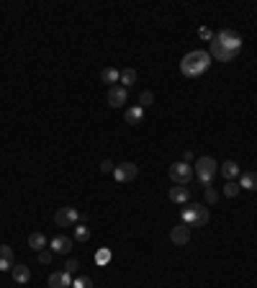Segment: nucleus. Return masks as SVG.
<instances>
[{
    "label": "nucleus",
    "instance_id": "nucleus-10",
    "mask_svg": "<svg viewBox=\"0 0 257 288\" xmlns=\"http://www.w3.org/2000/svg\"><path fill=\"white\" fill-rule=\"evenodd\" d=\"M188 239H190V226L177 224V226L170 229V242L172 244H188Z\"/></svg>",
    "mask_w": 257,
    "mask_h": 288
},
{
    "label": "nucleus",
    "instance_id": "nucleus-12",
    "mask_svg": "<svg viewBox=\"0 0 257 288\" xmlns=\"http://www.w3.org/2000/svg\"><path fill=\"white\" fill-rule=\"evenodd\" d=\"M13 265H16L13 247H8V244H0V270H13Z\"/></svg>",
    "mask_w": 257,
    "mask_h": 288
},
{
    "label": "nucleus",
    "instance_id": "nucleus-1",
    "mask_svg": "<svg viewBox=\"0 0 257 288\" xmlns=\"http://www.w3.org/2000/svg\"><path fill=\"white\" fill-rule=\"evenodd\" d=\"M242 49V36L231 29H224L219 34H213L211 39V60H219V62H231Z\"/></svg>",
    "mask_w": 257,
    "mask_h": 288
},
{
    "label": "nucleus",
    "instance_id": "nucleus-6",
    "mask_svg": "<svg viewBox=\"0 0 257 288\" xmlns=\"http://www.w3.org/2000/svg\"><path fill=\"white\" fill-rule=\"evenodd\" d=\"M54 224L57 226H75V224H80V211L72 206H65L54 214Z\"/></svg>",
    "mask_w": 257,
    "mask_h": 288
},
{
    "label": "nucleus",
    "instance_id": "nucleus-4",
    "mask_svg": "<svg viewBox=\"0 0 257 288\" xmlns=\"http://www.w3.org/2000/svg\"><path fill=\"white\" fill-rule=\"evenodd\" d=\"M193 172H195V178H198L203 185H211L213 175L219 172V162H216L213 157H198V160H195Z\"/></svg>",
    "mask_w": 257,
    "mask_h": 288
},
{
    "label": "nucleus",
    "instance_id": "nucleus-2",
    "mask_svg": "<svg viewBox=\"0 0 257 288\" xmlns=\"http://www.w3.org/2000/svg\"><path fill=\"white\" fill-rule=\"evenodd\" d=\"M208 67H211V54L203 52V49H195V52H190L180 60V72L185 78H201Z\"/></svg>",
    "mask_w": 257,
    "mask_h": 288
},
{
    "label": "nucleus",
    "instance_id": "nucleus-28",
    "mask_svg": "<svg viewBox=\"0 0 257 288\" xmlns=\"http://www.w3.org/2000/svg\"><path fill=\"white\" fill-rule=\"evenodd\" d=\"M113 167H116V165H113L111 160H103V162H101V172H106V175L113 172Z\"/></svg>",
    "mask_w": 257,
    "mask_h": 288
},
{
    "label": "nucleus",
    "instance_id": "nucleus-25",
    "mask_svg": "<svg viewBox=\"0 0 257 288\" xmlns=\"http://www.w3.org/2000/svg\"><path fill=\"white\" fill-rule=\"evenodd\" d=\"M216 201H219V193H216V190L208 185V188H206V203H211V206H213Z\"/></svg>",
    "mask_w": 257,
    "mask_h": 288
},
{
    "label": "nucleus",
    "instance_id": "nucleus-21",
    "mask_svg": "<svg viewBox=\"0 0 257 288\" xmlns=\"http://www.w3.org/2000/svg\"><path fill=\"white\" fill-rule=\"evenodd\" d=\"M72 229H75V242H88L90 239V229L85 224H75Z\"/></svg>",
    "mask_w": 257,
    "mask_h": 288
},
{
    "label": "nucleus",
    "instance_id": "nucleus-5",
    "mask_svg": "<svg viewBox=\"0 0 257 288\" xmlns=\"http://www.w3.org/2000/svg\"><path fill=\"white\" fill-rule=\"evenodd\" d=\"M193 167L188 165V162H175V165H170V180L175 183V185H188L190 180H193Z\"/></svg>",
    "mask_w": 257,
    "mask_h": 288
},
{
    "label": "nucleus",
    "instance_id": "nucleus-3",
    "mask_svg": "<svg viewBox=\"0 0 257 288\" xmlns=\"http://www.w3.org/2000/svg\"><path fill=\"white\" fill-rule=\"evenodd\" d=\"M180 219H183L185 226H206L208 219H211V214H208L206 206H201V203H190L188 208H183Z\"/></svg>",
    "mask_w": 257,
    "mask_h": 288
},
{
    "label": "nucleus",
    "instance_id": "nucleus-8",
    "mask_svg": "<svg viewBox=\"0 0 257 288\" xmlns=\"http://www.w3.org/2000/svg\"><path fill=\"white\" fill-rule=\"evenodd\" d=\"M126 101H129V90L126 88H121V85H111L108 88V106L111 108H121Z\"/></svg>",
    "mask_w": 257,
    "mask_h": 288
},
{
    "label": "nucleus",
    "instance_id": "nucleus-11",
    "mask_svg": "<svg viewBox=\"0 0 257 288\" xmlns=\"http://www.w3.org/2000/svg\"><path fill=\"white\" fill-rule=\"evenodd\" d=\"M49 244H52V252H57V255H67L72 249V239L67 234H57Z\"/></svg>",
    "mask_w": 257,
    "mask_h": 288
},
{
    "label": "nucleus",
    "instance_id": "nucleus-14",
    "mask_svg": "<svg viewBox=\"0 0 257 288\" xmlns=\"http://www.w3.org/2000/svg\"><path fill=\"white\" fill-rule=\"evenodd\" d=\"M170 201L172 203H188L190 201V190L185 185H175V188H170Z\"/></svg>",
    "mask_w": 257,
    "mask_h": 288
},
{
    "label": "nucleus",
    "instance_id": "nucleus-31",
    "mask_svg": "<svg viewBox=\"0 0 257 288\" xmlns=\"http://www.w3.org/2000/svg\"><path fill=\"white\" fill-rule=\"evenodd\" d=\"M198 34H201V36H203V39H213V36H211V31H208V29H201V31H198Z\"/></svg>",
    "mask_w": 257,
    "mask_h": 288
},
{
    "label": "nucleus",
    "instance_id": "nucleus-29",
    "mask_svg": "<svg viewBox=\"0 0 257 288\" xmlns=\"http://www.w3.org/2000/svg\"><path fill=\"white\" fill-rule=\"evenodd\" d=\"M95 260H98V262H108V260H111V252H108V249H101V252L95 255Z\"/></svg>",
    "mask_w": 257,
    "mask_h": 288
},
{
    "label": "nucleus",
    "instance_id": "nucleus-13",
    "mask_svg": "<svg viewBox=\"0 0 257 288\" xmlns=\"http://www.w3.org/2000/svg\"><path fill=\"white\" fill-rule=\"evenodd\" d=\"M219 172H221V175H224L226 180H236V178L242 175V170H239V165H236L234 160H226V162H221Z\"/></svg>",
    "mask_w": 257,
    "mask_h": 288
},
{
    "label": "nucleus",
    "instance_id": "nucleus-18",
    "mask_svg": "<svg viewBox=\"0 0 257 288\" xmlns=\"http://www.w3.org/2000/svg\"><path fill=\"white\" fill-rule=\"evenodd\" d=\"M29 247L36 249V252H42V249L47 247V237H44L42 232H31V234H29Z\"/></svg>",
    "mask_w": 257,
    "mask_h": 288
},
{
    "label": "nucleus",
    "instance_id": "nucleus-30",
    "mask_svg": "<svg viewBox=\"0 0 257 288\" xmlns=\"http://www.w3.org/2000/svg\"><path fill=\"white\" fill-rule=\"evenodd\" d=\"M183 162H188V165L193 162V152H190V149H185V155H183Z\"/></svg>",
    "mask_w": 257,
    "mask_h": 288
},
{
    "label": "nucleus",
    "instance_id": "nucleus-23",
    "mask_svg": "<svg viewBox=\"0 0 257 288\" xmlns=\"http://www.w3.org/2000/svg\"><path fill=\"white\" fill-rule=\"evenodd\" d=\"M72 288H93V280H90V278H85V275H80V278H75V280H72Z\"/></svg>",
    "mask_w": 257,
    "mask_h": 288
},
{
    "label": "nucleus",
    "instance_id": "nucleus-22",
    "mask_svg": "<svg viewBox=\"0 0 257 288\" xmlns=\"http://www.w3.org/2000/svg\"><path fill=\"white\" fill-rule=\"evenodd\" d=\"M239 183L236 180H226V185H224V196H229V198H236L239 196Z\"/></svg>",
    "mask_w": 257,
    "mask_h": 288
},
{
    "label": "nucleus",
    "instance_id": "nucleus-15",
    "mask_svg": "<svg viewBox=\"0 0 257 288\" xmlns=\"http://www.w3.org/2000/svg\"><path fill=\"white\" fill-rule=\"evenodd\" d=\"M236 183L242 190H257V172H242Z\"/></svg>",
    "mask_w": 257,
    "mask_h": 288
},
{
    "label": "nucleus",
    "instance_id": "nucleus-19",
    "mask_svg": "<svg viewBox=\"0 0 257 288\" xmlns=\"http://www.w3.org/2000/svg\"><path fill=\"white\" fill-rule=\"evenodd\" d=\"M11 273H13V280H16V283H29V280H31V270H29L26 265H13Z\"/></svg>",
    "mask_w": 257,
    "mask_h": 288
},
{
    "label": "nucleus",
    "instance_id": "nucleus-27",
    "mask_svg": "<svg viewBox=\"0 0 257 288\" xmlns=\"http://www.w3.org/2000/svg\"><path fill=\"white\" fill-rule=\"evenodd\" d=\"M39 262H42V265H49V262H52V252H49V249H42V252H39Z\"/></svg>",
    "mask_w": 257,
    "mask_h": 288
},
{
    "label": "nucleus",
    "instance_id": "nucleus-9",
    "mask_svg": "<svg viewBox=\"0 0 257 288\" xmlns=\"http://www.w3.org/2000/svg\"><path fill=\"white\" fill-rule=\"evenodd\" d=\"M49 288H72V275L67 270H57L49 275Z\"/></svg>",
    "mask_w": 257,
    "mask_h": 288
},
{
    "label": "nucleus",
    "instance_id": "nucleus-16",
    "mask_svg": "<svg viewBox=\"0 0 257 288\" xmlns=\"http://www.w3.org/2000/svg\"><path fill=\"white\" fill-rule=\"evenodd\" d=\"M142 119H144V108H142V106H131V108H126V124L136 126V124H142Z\"/></svg>",
    "mask_w": 257,
    "mask_h": 288
},
{
    "label": "nucleus",
    "instance_id": "nucleus-24",
    "mask_svg": "<svg viewBox=\"0 0 257 288\" xmlns=\"http://www.w3.org/2000/svg\"><path fill=\"white\" fill-rule=\"evenodd\" d=\"M152 103H154V95H152L149 90H144V93L139 95V106H142V108H147V106H152Z\"/></svg>",
    "mask_w": 257,
    "mask_h": 288
},
{
    "label": "nucleus",
    "instance_id": "nucleus-17",
    "mask_svg": "<svg viewBox=\"0 0 257 288\" xmlns=\"http://www.w3.org/2000/svg\"><path fill=\"white\" fill-rule=\"evenodd\" d=\"M134 83H136V70H131V67H126V70H121V78H118V85L129 90V88H131Z\"/></svg>",
    "mask_w": 257,
    "mask_h": 288
},
{
    "label": "nucleus",
    "instance_id": "nucleus-7",
    "mask_svg": "<svg viewBox=\"0 0 257 288\" xmlns=\"http://www.w3.org/2000/svg\"><path fill=\"white\" fill-rule=\"evenodd\" d=\"M136 175H139V167H136L134 162H121V165L113 167V178H116V183H129V180H134Z\"/></svg>",
    "mask_w": 257,
    "mask_h": 288
},
{
    "label": "nucleus",
    "instance_id": "nucleus-20",
    "mask_svg": "<svg viewBox=\"0 0 257 288\" xmlns=\"http://www.w3.org/2000/svg\"><path fill=\"white\" fill-rule=\"evenodd\" d=\"M118 78H121V72H118L116 67H106V70L101 72V80H103L106 85H108V83H111V85H116V83H118Z\"/></svg>",
    "mask_w": 257,
    "mask_h": 288
},
{
    "label": "nucleus",
    "instance_id": "nucleus-26",
    "mask_svg": "<svg viewBox=\"0 0 257 288\" xmlns=\"http://www.w3.org/2000/svg\"><path fill=\"white\" fill-rule=\"evenodd\" d=\"M65 270L72 275V273H77V270H80V262H77L75 257H70V260H67V265H65Z\"/></svg>",
    "mask_w": 257,
    "mask_h": 288
}]
</instances>
